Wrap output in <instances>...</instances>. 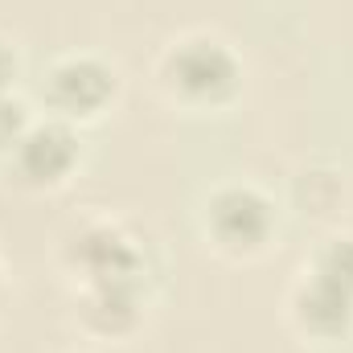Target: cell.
<instances>
[{
  "label": "cell",
  "instance_id": "4",
  "mask_svg": "<svg viewBox=\"0 0 353 353\" xmlns=\"http://www.w3.org/2000/svg\"><path fill=\"white\" fill-rule=\"evenodd\" d=\"M46 99L58 107V115H99L115 99V70L90 54L62 58L46 79Z\"/></svg>",
  "mask_w": 353,
  "mask_h": 353
},
{
  "label": "cell",
  "instance_id": "2",
  "mask_svg": "<svg viewBox=\"0 0 353 353\" xmlns=\"http://www.w3.org/2000/svg\"><path fill=\"white\" fill-rule=\"evenodd\" d=\"M205 230L226 255H255L271 243L275 210L251 185H222L205 201Z\"/></svg>",
  "mask_w": 353,
  "mask_h": 353
},
{
  "label": "cell",
  "instance_id": "7",
  "mask_svg": "<svg viewBox=\"0 0 353 353\" xmlns=\"http://www.w3.org/2000/svg\"><path fill=\"white\" fill-rule=\"evenodd\" d=\"M29 132V111L21 99H12L8 90H0V157H12V148L21 144V136Z\"/></svg>",
  "mask_w": 353,
  "mask_h": 353
},
{
  "label": "cell",
  "instance_id": "8",
  "mask_svg": "<svg viewBox=\"0 0 353 353\" xmlns=\"http://www.w3.org/2000/svg\"><path fill=\"white\" fill-rule=\"evenodd\" d=\"M17 66H21V62H17V50L0 37V90H8V83L17 79Z\"/></svg>",
  "mask_w": 353,
  "mask_h": 353
},
{
  "label": "cell",
  "instance_id": "5",
  "mask_svg": "<svg viewBox=\"0 0 353 353\" xmlns=\"http://www.w3.org/2000/svg\"><path fill=\"white\" fill-rule=\"evenodd\" d=\"M292 312H296V321H300L304 333L325 337V341L345 337V333L353 329V296L341 292L337 283L316 279V275H308V279L296 288Z\"/></svg>",
  "mask_w": 353,
  "mask_h": 353
},
{
  "label": "cell",
  "instance_id": "1",
  "mask_svg": "<svg viewBox=\"0 0 353 353\" xmlns=\"http://www.w3.org/2000/svg\"><path fill=\"white\" fill-rule=\"evenodd\" d=\"M161 74L176 99H185L193 107H218L239 90L243 62L234 58V50L226 41L197 33V37H181L165 54Z\"/></svg>",
  "mask_w": 353,
  "mask_h": 353
},
{
  "label": "cell",
  "instance_id": "3",
  "mask_svg": "<svg viewBox=\"0 0 353 353\" xmlns=\"http://www.w3.org/2000/svg\"><path fill=\"white\" fill-rule=\"evenodd\" d=\"M83 161V144L79 132L58 115V119H41L29 123V132L21 136V144L12 148V169L25 185L33 189H50L62 185L66 176L74 173V165Z\"/></svg>",
  "mask_w": 353,
  "mask_h": 353
},
{
  "label": "cell",
  "instance_id": "6",
  "mask_svg": "<svg viewBox=\"0 0 353 353\" xmlns=\"http://www.w3.org/2000/svg\"><path fill=\"white\" fill-rule=\"evenodd\" d=\"M308 275H316V279H325V283H337L341 292L353 296V239L350 234L325 239L321 251L312 255V271H308Z\"/></svg>",
  "mask_w": 353,
  "mask_h": 353
}]
</instances>
